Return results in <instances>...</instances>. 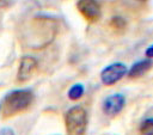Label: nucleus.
Listing matches in <instances>:
<instances>
[{
	"mask_svg": "<svg viewBox=\"0 0 153 135\" xmlns=\"http://www.w3.org/2000/svg\"><path fill=\"white\" fill-rule=\"evenodd\" d=\"M126 25H127V23H126V20L122 18V17H120V16H115V17H112V19L110 20V26H112V27H115V29H124L126 27Z\"/></svg>",
	"mask_w": 153,
	"mask_h": 135,
	"instance_id": "10",
	"label": "nucleus"
},
{
	"mask_svg": "<svg viewBox=\"0 0 153 135\" xmlns=\"http://www.w3.org/2000/svg\"><path fill=\"white\" fill-rule=\"evenodd\" d=\"M33 102V93L30 90H13L8 92L1 105V115L6 118L10 116H14L19 112L25 111Z\"/></svg>",
	"mask_w": 153,
	"mask_h": 135,
	"instance_id": "1",
	"label": "nucleus"
},
{
	"mask_svg": "<svg viewBox=\"0 0 153 135\" xmlns=\"http://www.w3.org/2000/svg\"><path fill=\"white\" fill-rule=\"evenodd\" d=\"M76 8L82 18L90 23L99 20L102 16L100 5L97 2V0H78Z\"/></svg>",
	"mask_w": 153,
	"mask_h": 135,
	"instance_id": "4",
	"label": "nucleus"
},
{
	"mask_svg": "<svg viewBox=\"0 0 153 135\" xmlns=\"http://www.w3.org/2000/svg\"><path fill=\"white\" fill-rule=\"evenodd\" d=\"M139 1H146V0H139Z\"/></svg>",
	"mask_w": 153,
	"mask_h": 135,
	"instance_id": "14",
	"label": "nucleus"
},
{
	"mask_svg": "<svg viewBox=\"0 0 153 135\" xmlns=\"http://www.w3.org/2000/svg\"><path fill=\"white\" fill-rule=\"evenodd\" d=\"M0 108H1V105H0Z\"/></svg>",
	"mask_w": 153,
	"mask_h": 135,
	"instance_id": "15",
	"label": "nucleus"
},
{
	"mask_svg": "<svg viewBox=\"0 0 153 135\" xmlns=\"http://www.w3.org/2000/svg\"><path fill=\"white\" fill-rule=\"evenodd\" d=\"M153 67V60L152 59H145L135 62L131 65V67L128 69V76L129 78H140L145 75L151 68Z\"/></svg>",
	"mask_w": 153,
	"mask_h": 135,
	"instance_id": "7",
	"label": "nucleus"
},
{
	"mask_svg": "<svg viewBox=\"0 0 153 135\" xmlns=\"http://www.w3.org/2000/svg\"><path fill=\"white\" fill-rule=\"evenodd\" d=\"M145 55L147 56V59H153V44L145 50Z\"/></svg>",
	"mask_w": 153,
	"mask_h": 135,
	"instance_id": "12",
	"label": "nucleus"
},
{
	"mask_svg": "<svg viewBox=\"0 0 153 135\" xmlns=\"http://www.w3.org/2000/svg\"><path fill=\"white\" fill-rule=\"evenodd\" d=\"M126 105V97L122 93H114L108 96L102 104V110L106 116L114 117L118 115Z\"/></svg>",
	"mask_w": 153,
	"mask_h": 135,
	"instance_id": "5",
	"label": "nucleus"
},
{
	"mask_svg": "<svg viewBox=\"0 0 153 135\" xmlns=\"http://www.w3.org/2000/svg\"><path fill=\"white\" fill-rule=\"evenodd\" d=\"M0 135H16L13 129L10 127H5L2 129H0Z\"/></svg>",
	"mask_w": 153,
	"mask_h": 135,
	"instance_id": "11",
	"label": "nucleus"
},
{
	"mask_svg": "<svg viewBox=\"0 0 153 135\" xmlns=\"http://www.w3.org/2000/svg\"><path fill=\"white\" fill-rule=\"evenodd\" d=\"M128 74V68L123 62H114L104 67L99 74L100 81L105 86H112Z\"/></svg>",
	"mask_w": 153,
	"mask_h": 135,
	"instance_id": "3",
	"label": "nucleus"
},
{
	"mask_svg": "<svg viewBox=\"0 0 153 135\" xmlns=\"http://www.w3.org/2000/svg\"><path fill=\"white\" fill-rule=\"evenodd\" d=\"M67 135H85L87 128V113L80 105H74L65 113Z\"/></svg>",
	"mask_w": 153,
	"mask_h": 135,
	"instance_id": "2",
	"label": "nucleus"
},
{
	"mask_svg": "<svg viewBox=\"0 0 153 135\" xmlns=\"http://www.w3.org/2000/svg\"><path fill=\"white\" fill-rule=\"evenodd\" d=\"M84 92H85L84 85L80 84V82H76V84H74V85H72L69 87V90L67 92V96H68V98L71 100H78V99H80L82 97Z\"/></svg>",
	"mask_w": 153,
	"mask_h": 135,
	"instance_id": "8",
	"label": "nucleus"
},
{
	"mask_svg": "<svg viewBox=\"0 0 153 135\" xmlns=\"http://www.w3.org/2000/svg\"><path fill=\"white\" fill-rule=\"evenodd\" d=\"M37 65H38L37 60L33 56H30V55L23 56L19 61V66H18V70H17V80L19 82L27 81L35 73Z\"/></svg>",
	"mask_w": 153,
	"mask_h": 135,
	"instance_id": "6",
	"label": "nucleus"
},
{
	"mask_svg": "<svg viewBox=\"0 0 153 135\" xmlns=\"http://www.w3.org/2000/svg\"><path fill=\"white\" fill-rule=\"evenodd\" d=\"M7 4V0H0V7H4Z\"/></svg>",
	"mask_w": 153,
	"mask_h": 135,
	"instance_id": "13",
	"label": "nucleus"
},
{
	"mask_svg": "<svg viewBox=\"0 0 153 135\" xmlns=\"http://www.w3.org/2000/svg\"><path fill=\"white\" fill-rule=\"evenodd\" d=\"M139 131L141 135H153V118H145L139 127Z\"/></svg>",
	"mask_w": 153,
	"mask_h": 135,
	"instance_id": "9",
	"label": "nucleus"
}]
</instances>
